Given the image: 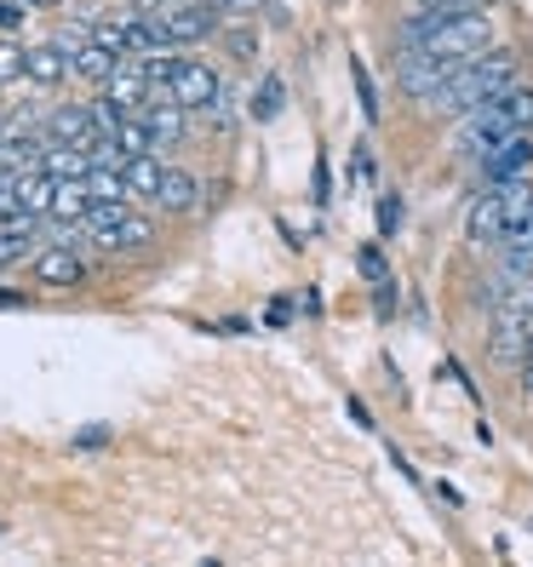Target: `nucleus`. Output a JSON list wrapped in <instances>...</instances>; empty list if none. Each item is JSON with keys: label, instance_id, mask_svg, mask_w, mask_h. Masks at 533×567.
I'll return each instance as SVG.
<instances>
[{"label": "nucleus", "instance_id": "1", "mask_svg": "<svg viewBox=\"0 0 533 567\" xmlns=\"http://www.w3.org/2000/svg\"><path fill=\"white\" fill-rule=\"evenodd\" d=\"M396 41L413 47V52H430V58L471 63V58L499 47V18L488 7H471V12H413V18H402Z\"/></svg>", "mask_w": 533, "mask_h": 567}, {"label": "nucleus", "instance_id": "2", "mask_svg": "<svg viewBox=\"0 0 533 567\" xmlns=\"http://www.w3.org/2000/svg\"><path fill=\"white\" fill-rule=\"evenodd\" d=\"M511 132H533V86H505L493 92L488 104H476L471 115H459V132H453V150L459 155H488L499 138H511Z\"/></svg>", "mask_w": 533, "mask_h": 567}, {"label": "nucleus", "instance_id": "3", "mask_svg": "<svg viewBox=\"0 0 533 567\" xmlns=\"http://www.w3.org/2000/svg\"><path fill=\"white\" fill-rule=\"evenodd\" d=\"M522 81V52L516 47H493L482 58H471L464 70L442 86V97L430 104V115H471L476 104H488L493 92H505Z\"/></svg>", "mask_w": 533, "mask_h": 567}, {"label": "nucleus", "instance_id": "4", "mask_svg": "<svg viewBox=\"0 0 533 567\" xmlns=\"http://www.w3.org/2000/svg\"><path fill=\"white\" fill-rule=\"evenodd\" d=\"M464 70L459 58H430V52H413V47H402V70H396V81H402V92L413 97V104H437L442 97V86L453 81Z\"/></svg>", "mask_w": 533, "mask_h": 567}, {"label": "nucleus", "instance_id": "5", "mask_svg": "<svg viewBox=\"0 0 533 567\" xmlns=\"http://www.w3.org/2000/svg\"><path fill=\"white\" fill-rule=\"evenodd\" d=\"M86 229H92V241L104 247V252H139V247L155 241V224L139 218L132 207H92Z\"/></svg>", "mask_w": 533, "mask_h": 567}, {"label": "nucleus", "instance_id": "6", "mask_svg": "<svg viewBox=\"0 0 533 567\" xmlns=\"http://www.w3.org/2000/svg\"><path fill=\"white\" fill-rule=\"evenodd\" d=\"M476 173H482V189L511 184V178H533V132H511V138H499L488 155H476Z\"/></svg>", "mask_w": 533, "mask_h": 567}, {"label": "nucleus", "instance_id": "7", "mask_svg": "<svg viewBox=\"0 0 533 567\" xmlns=\"http://www.w3.org/2000/svg\"><path fill=\"white\" fill-rule=\"evenodd\" d=\"M173 104L178 110H218L224 104V81H218V70L213 63H202V58H178V70H173Z\"/></svg>", "mask_w": 533, "mask_h": 567}, {"label": "nucleus", "instance_id": "8", "mask_svg": "<svg viewBox=\"0 0 533 567\" xmlns=\"http://www.w3.org/2000/svg\"><path fill=\"white\" fill-rule=\"evenodd\" d=\"M155 29H161V41L166 47H189V41H207L218 35V7H202V0H184V7H161L150 12Z\"/></svg>", "mask_w": 533, "mask_h": 567}, {"label": "nucleus", "instance_id": "9", "mask_svg": "<svg viewBox=\"0 0 533 567\" xmlns=\"http://www.w3.org/2000/svg\"><path fill=\"white\" fill-rule=\"evenodd\" d=\"M29 276H35V287H81L86 258L75 252V241H52V247H41L35 258H29Z\"/></svg>", "mask_w": 533, "mask_h": 567}, {"label": "nucleus", "instance_id": "10", "mask_svg": "<svg viewBox=\"0 0 533 567\" xmlns=\"http://www.w3.org/2000/svg\"><path fill=\"white\" fill-rule=\"evenodd\" d=\"M464 236H471L476 252H499V247H505V213H499L493 189H482L471 202V213H464Z\"/></svg>", "mask_w": 533, "mask_h": 567}, {"label": "nucleus", "instance_id": "11", "mask_svg": "<svg viewBox=\"0 0 533 567\" xmlns=\"http://www.w3.org/2000/svg\"><path fill=\"white\" fill-rule=\"evenodd\" d=\"M150 92H155V86H150V75H144V63H139V58H126L121 70L104 81V97H110V104H121L126 115H144Z\"/></svg>", "mask_w": 533, "mask_h": 567}, {"label": "nucleus", "instance_id": "12", "mask_svg": "<svg viewBox=\"0 0 533 567\" xmlns=\"http://www.w3.org/2000/svg\"><path fill=\"white\" fill-rule=\"evenodd\" d=\"M47 132H52V144H58V150H86V144L98 138V121H92L86 104H63V110L47 121Z\"/></svg>", "mask_w": 533, "mask_h": 567}, {"label": "nucleus", "instance_id": "13", "mask_svg": "<svg viewBox=\"0 0 533 567\" xmlns=\"http://www.w3.org/2000/svg\"><path fill=\"white\" fill-rule=\"evenodd\" d=\"M52 195H58V178L52 173H41V166L18 173V218H47L52 213Z\"/></svg>", "mask_w": 533, "mask_h": 567}, {"label": "nucleus", "instance_id": "14", "mask_svg": "<svg viewBox=\"0 0 533 567\" xmlns=\"http://www.w3.org/2000/svg\"><path fill=\"white\" fill-rule=\"evenodd\" d=\"M121 178H126V195H132V202H144V195L155 202L166 166H161V155H126V161H121Z\"/></svg>", "mask_w": 533, "mask_h": 567}, {"label": "nucleus", "instance_id": "15", "mask_svg": "<svg viewBox=\"0 0 533 567\" xmlns=\"http://www.w3.org/2000/svg\"><path fill=\"white\" fill-rule=\"evenodd\" d=\"M155 207H166V213H195V207H202V184H195V173H184V166H166Z\"/></svg>", "mask_w": 533, "mask_h": 567}, {"label": "nucleus", "instance_id": "16", "mask_svg": "<svg viewBox=\"0 0 533 567\" xmlns=\"http://www.w3.org/2000/svg\"><path fill=\"white\" fill-rule=\"evenodd\" d=\"M499 195V213H505V241L516 236V229L533 218V178H511V184H493Z\"/></svg>", "mask_w": 533, "mask_h": 567}, {"label": "nucleus", "instance_id": "17", "mask_svg": "<svg viewBox=\"0 0 533 567\" xmlns=\"http://www.w3.org/2000/svg\"><path fill=\"white\" fill-rule=\"evenodd\" d=\"M47 218H58V224H86V218H92V189H86V178H63Z\"/></svg>", "mask_w": 533, "mask_h": 567}, {"label": "nucleus", "instance_id": "18", "mask_svg": "<svg viewBox=\"0 0 533 567\" xmlns=\"http://www.w3.org/2000/svg\"><path fill=\"white\" fill-rule=\"evenodd\" d=\"M121 63H126L121 52H110V47H98V41H86V47H81V52L70 58V70H75V75H86V81H98V86H104V81H110V75L121 70Z\"/></svg>", "mask_w": 533, "mask_h": 567}, {"label": "nucleus", "instance_id": "19", "mask_svg": "<svg viewBox=\"0 0 533 567\" xmlns=\"http://www.w3.org/2000/svg\"><path fill=\"white\" fill-rule=\"evenodd\" d=\"M86 189H92V207H126V202H132L121 166H92V173H86Z\"/></svg>", "mask_w": 533, "mask_h": 567}, {"label": "nucleus", "instance_id": "20", "mask_svg": "<svg viewBox=\"0 0 533 567\" xmlns=\"http://www.w3.org/2000/svg\"><path fill=\"white\" fill-rule=\"evenodd\" d=\"M70 75V52L63 47H29V81L35 86H58Z\"/></svg>", "mask_w": 533, "mask_h": 567}, {"label": "nucleus", "instance_id": "21", "mask_svg": "<svg viewBox=\"0 0 533 567\" xmlns=\"http://www.w3.org/2000/svg\"><path fill=\"white\" fill-rule=\"evenodd\" d=\"M29 241H35V218H7V224H0V270L18 264V258H35Z\"/></svg>", "mask_w": 533, "mask_h": 567}, {"label": "nucleus", "instance_id": "22", "mask_svg": "<svg viewBox=\"0 0 533 567\" xmlns=\"http://www.w3.org/2000/svg\"><path fill=\"white\" fill-rule=\"evenodd\" d=\"M110 138H115L121 161H126V155H155V132L144 126V115H121V121H115V132H110Z\"/></svg>", "mask_w": 533, "mask_h": 567}, {"label": "nucleus", "instance_id": "23", "mask_svg": "<svg viewBox=\"0 0 533 567\" xmlns=\"http://www.w3.org/2000/svg\"><path fill=\"white\" fill-rule=\"evenodd\" d=\"M41 173H52L58 184H63V178H86V173H92V155H86V150H58V144H52V150L41 155Z\"/></svg>", "mask_w": 533, "mask_h": 567}, {"label": "nucleus", "instance_id": "24", "mask_svg": "<svg viewBox=\"0 0 533 567\" xmlns=\"http://www.w3.org/2000/svg\"><path fill=\"white\" fill-rule=\"evenodd\" d=\"M350 81H356V97H361V115H368V126H379V121H385L379 86H373V75H368V63H361V58H350Z\"/></svg>", "mask_w": 533, "mask_h": 567}, {"label": "nucleus", "instance_id": "25", "mask_svg": "<svg viewBox=\"0 0 533 567\" xmlns=\"http://www.w3.org/2000/svg\"><path fill=\"white\" fill-rule=\"evenodd\" d=\"M281 97H287V92H281V75H264L258 92H253V115H258V121H276V115H281Z\"/></svg>", "mask_w": 533, "mask_h": 567}, {"label": "nucleus", "instance_id": "26", "mask_svg": "<svg viewBox=\"0 0 533 567\" xmlns=\"http://www.w3.org/2000/svg\"><path fill=\"white\" fill-rule=\"evenodd\" d=\"M23 75H29V47L0 41V86H12V81H23Z\"/></svg>", "mask_w": 533, "mask_h": 567}, {"label": "nucleus", "instance_id": "27", "mask_svg": "<svg viewBox=\"0 0 533 567\" xmlns=\"http://www.w3.org/2000/svg\"><path fill=\"white\" fill-rule=\"evenodd\" d=\"M356 264H361V276H368L373 287H390V281H396V276H390V264H385V252H379V247H361V252H356Z\"/></svg>", "mask_w": 533, "mask_h": 567}, {"label": "nucleus", "instance_id": "28", "mask_svg": "<svg viewBox=\"0 0 533 567\" xmlns=\"http://www.w3.org/2000/svg\"><path fill=\"white\" fill-rule=\"evenodd\" d=\"M402 218H408L402 195H379V236H396V229H402Z\"/></svg>", "mask_w": 533, "mask_h": 567}, {"label": "nucleus", "instance_id": "29", "mask_svg": "<svg viewBox=\"0 0 533 567\" xmlns=\"http://www.w3.org/2000/svg\"><path fill=\"white\" fill-rule=\"evenodd\" d=\"M419 12H471V7H488V0H413Z\"/></svg>", "mask_w": 533, "mask_h": 567}, {"label": "nucleus", "instance_id": "30", "mask_svg": "<svg viewBox=\"0 0 533 567\" xmlns=\"http://www.w3.org/2000/svg\"><path fill=\"white\" fill-rule=\"evenodd\" d=\"M224 47L236 52V58H253V52H258V41H253V29H229V35H224Z\"/></svg>", "mask_w": 533, "mask_h": 567}, {"label": "nucleus", "instance_id": "31", "mask_svg": "<svg viewBox=\"0 0 533 567\" xmlns=\"http://www.w3.org/2000/svg\"><path fill=\"white\" fill-rule=\"evenodd\" d=\"M29 18V0H0V29H18Z\"/></svg>", "mask_w": 533, "mask_h": 567}, {"label": "nucleus", "instance_id": "32", "mask_svg": "<svg viewBox=\"0 0 533 567\" xmlns=\"http://www.w3.org/2000/svg\"><path fill=\"white\" fill-rule=\"evenodd\" d=\"M264 7V0H218V12H229V18H253Z\"/></svg>", "mask_w": 533, "mask_h": 567}, {"label": "nucleus", "instance_id": "33", "mask_svg": "<svg viewBox=\"0 0 533 567\" xmlns=\"http://www.w3.org/2000/svg\"><path fill=\"white\" fill-rule=\"evenodd\" d=\"M522 395H533V339H527V350H522Z\"/></svg>", "mask_w": 533, "mask_h": 567}, {"label": "nucleus", "instance_id": "34", "mask_svg": "<svg viewBox=\"0 0 533 567\" xmlns=\"http://www.w3.org/2000/svg\"><path fill=\"white\" fill-rule=\"evenodd\" d=\"M327 189H332V173H327V161H316V202H327Z\"/></svg>", "mask_w": 533, "mask_h": 567}, {"label": "nucleus", "instance_id": "35", "mask_svg": "<svg viewBox=\"0 0 533 567\" xmlns=\"http://www.w3.org/2000/svg\"><path fill=\"white\" fill-rule=\"evenodd\" d=\"M104 442H110L104 424H98V430H81V447H104Z\"/></svg>", "mask_w": 533, "mask_h": 567}, {"label": "nucleus", "instance_id": "36", "mask_svg": "<svg viewBox=\"0 0 533 567\" xmlns=\"http://www.w3.org/2000/svg\"><path fill=\"white\" fill-rule=\"evenodd\" d=\"M287 316H293V305H287V298H276V305H270V327H287Z\"/></svg>", "mask_w": 533, "mask_h": 567}, {"label": "nucleus", "instance_id": "37", "mask_svg": "<svg viewBox=\"0 0 533 567\" xmlns=\"http://www.w3.org/2000/svg\"><path fill=\"white\" fill-rule=\"evenodd\" d=\"M505 247H533V218H527V224H522V229H516V236H511V241H505Z\"/></svg>", "mask_w": 533, "mask_h": 567}, {"label": "nucleus", "instance_id": "38", "mask_svg": "<svg viewBox=\"0 0 533 567\" xmlns=\"http://www.w3.org/2000/svg\"><path fill=\"white\" fill-rule=\"evenodd\" d=\"M132 7H139V12H161V0H132Z\"/></svg>", "mask_w": 533, "mask_h": 567}, {"label": "nucleus", "instance_id": "39", "mask_svg": "<svg viewBox=\"0 0 533 567\" xmlns=\"http://www.w3.org/2000/svg\"><path fill=\"white\" fill-rule=\"evenodd\" d=\"M29 7H58V0H29Z\"/></svg>", "mask_w": 533, "mask_h": 567}, {"label": "nucleus", "instance_id": "40", "mask_svg": "<svg viewBox=\"0 0 533 567\" xmlns=\"http://www.w3.org/2000/svg\"><path fill=\"white\" fill-rule=\"evenodd\" d=\"M0 138H7V121H0Z\"/></svg>", "mask_w": 533, "mask_h": 567}]
</instances>
